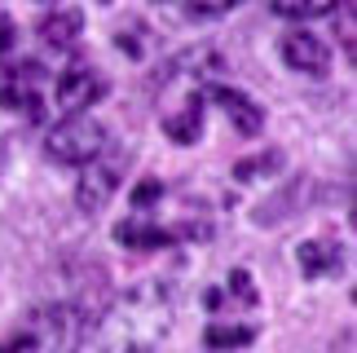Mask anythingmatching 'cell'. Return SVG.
<instances>
[{
    "mask_svg": "<svg viewBox=\"0 0 357 353\" xmlns=\"http://www.w3.org/2000/svg\"><path fill=\"white\" fill-rule=\"evenodd\" d=\"M176 331V292L172 283L150 278L123 292L98 318V345L106 353H163Z\"/></svg>",
    "mask_w": 357,
    "mask_h": 353,
    "instance_id": "1",
    "label": "cell"
},
{
    "mask_svg": "<svg viewBox=\"0 0 357 353\" xmlns=\"http://www.w3.org/2000/svg\"><path fill=\"white\" fill-rule=\"evenodd\" d=\"M93 327H98V318L89 309H79L75 301H66V296L36 305L26 314V336L36 340V349H53V353H75L93 336Z\"/></svg>",
    "mask_w": 357,
    "mask_h": 353,
    "instance_id": "2",
    "label": "cell"
},
{
    "mask_svg": "<svg viewBox=\"0 0 357 353\" xmlns=\"http://www.w3.org/2000/svg\"><path fill=\"white\" fill-rule=\"evenodd\" d=\"M106 151V128L98 124L93 115H71L62 124L49 128L45 137V155L53 164H66V168H84L93 155Z\"/></svg>",
    "mask_w": 357,
    "mask_h": 353,
    "instance_id": "3",
    "label": "cell"
},
{
    "mask_svg": "<svg viewBox=\"0 0 357 353\" xmlns=\"http://www.w3.org/2000/svg\"><path fill=\"white\" fill-rule=\"evenodd\" d=\"M119 172H123V155L119 151H102V155H93L89 164H84V176H79V186H75V208L79 212H102L106 203L115 199V190H119Z\"/></svg>",
    "mask_w": 357,
    "mask_h": 353,
    "instance_id": "4",
    "label": "cell"
},
{
    "mask_svg": "<svg viewBox=\"0 0 357 353\" xmlns=\"http://www.w3.org/2000/svg\"><path fill=\"white\" fill-rule=\"evenodd\" d=\"M53 98H58V106L66 115H84L89 106H98L106 98V80L98 66H84V62H75V66H66V71L58 75V84H53Z\"/></svg>",
    "mask_w": 357,
    "mask_h": 353,
    "instance_id": "5",
    "label": "cell"
},
{
    "mask_svg": "<svg viewBox=\"0 0 357 353\" xmlns=\"http://www.w3.org/2000/svg\"><path fill=\"white\" fill-rule=\"evenodd\" d=\"M278 53H282V62L291 66V71H300V75H326V66H331V45H326L322 36H313V31H300V27L282 36Z\"/></svg>",
    "mask_w": 357,
    "mask_h": 353,
    "instance_id": "6",
    "label": "cell"
},
{
    "mask_svg": "<svg viewBox=\"0 0 357 353\" xmlns=\"http://www.w3.org/2000/svg\"><path fill=\"white\" fill-rule=\"evenodd\" d=\"M212 98H216V106L225 111V119L243 133V137H256V133L265 128V106H256L243 89H225L221 84V89H212Z\"/></svg>",
    "mask_w": 357,
    "mask_h": 353,
    "instance_id": "7",
    "label": "cell"
},
{
    "mask_svg": "<svg viewBox=\"0 0 357 353\" xmlns=\"http://www.w3.org/2000/svg\"><path fill=\"white\" fill-rule=\"evenodd\" d=\"M40 36H45L49 49H75L79 36H84V18H79V9H53L45 22H40Z\"/></svg>",
    "mask_w": 357,
    "mask_h": 353,
    "instance_id": "8",
    "label": "cell"
},
{
    "mask_svg": "<svg viewBox=\"0 0 357 353\" xmlns=\"http://www.w3.org/2000/svg\"><path fill=\"white\" fill-rule=\"evenodd\" d=\"M115 239L123 243V248H142V252H150V248H163V243H172L176 234H172V230H159V225H146V221H119V225H115Z\"/></svg>",
    "mask_w": 357,
    "mask_h": 353,
    "instance_id": "9",
    "label": "cell"
},
{
    "mask_svg": "<svg viewBox=\"0 0 357 353\" xmlns=\"http://www.w3.org/2000/svg\"><path fill=\"white\" fill-rule=\"evenodd\" d=\"M163 133H168L176 146H190V142H195L199 133H203V106H199V102H185L176 115L163 119Z\"/></svg>",
    "mask_w": 357,
    "mask_h": 353,
    "instance_id": "10",
    "label": "cell"
},
{
    "mask_svg": "<svg viewBox=\"0 0 357 353\" xmlns=\"http://www.w3.org/2000/svg\"><path fill=\"white\" fill-rule=\"evenodd\" d=\"M269 9L278 13V18L305 22V18H326V13H335L340 0H269Z\"/></svg>",
    "mask_w": 357,
    "mask_h": 353,
    "instance_id": "11",
    "label": "cell"
},
{
    "mask_svg": "<svg viewBox=\"0 0 357 353\" xmlns=\"http://www.w3.org/2000/svg\"><path fill=\"white\" fill-rule=\"evenodd\" d=\"M340 265V252L335 248H326V243H300V269H305L309 278H318V274H331V269Z\"/></svg>",
    "mask_w": 357,
    "mask_h": 353,
    "instance_id": "12",
    "label": "cell"
},
{
    "mask_svg": "<svg viewBox=\"0 0 357 353\" xmlns=\"http://www.w3.org/2000/svg\"><path fill=\"white\" fill-rule=\"evenodd\" d=\"M203 340H208V349H243V345L256 340V331L252 327H221V322H212Z\"/></svg>",
    "mask_w": 357,
    "mask_h": 353,
    "instance_id": "13",
    "label": "cell"
},
{
    "mask_svg": "<svg viewBox=\"0 0 357 353\" xmlns=\"http://www.w3.org/2000/svg\"><path fill=\"white\" fill-rule=\"evenodd\" d=\"M238 5H243V0H185V9L199 13V18H221V13L238 9Z\"/></svg>",
    "mask_w": 357,
    "mask_h": 353,
    "instance_id": "14",
    "label": "cell"
},
{
    "mask_svg": "<svg viewBox=\"0 0 357 353\" xmlns=\"http://www.w3.org/2000/svg\"><path fill=\"white\" fill-rule=\"evenodd\" d=\"M278 164H282L278 151H273V155H260V159H243V164H238V181H252L256 172H273Z\"/></svg>",
    "mask_w": 357,
    "mask_h": 353,
    "instance_id": "15",
    "label": "cell"
},
{
    "mask_svg": "<svg viewBox=\"0 0 357 353\" xmlns=\"http://www.w3.org/2000/svg\"><path fill=\"white\" fill-rule=\"evenodd\" d=\"M335 13H340V45L353 53V31H357V27H353V5H349V0H340Z\"/></svg>",
    "mask_w": 357,
    "mask_h": 353,
    "instance_id": "16",
    "label": "cell"
},
{
    "mask_svg": "<svg viewBox=\"0 0 357 353\" xmlns=\"http://www.w3.org/2000/svg\"><path fill=\"white\" fill-rule=\"evenodd\" d=\"M229 287H234L238 301L256 305V287H252V274H247V269H234V274H229Z\"/></svg>",
    "mask_w": 357,
    "mask_h": 353,
    "instance_id": "17",
    "label": "cell"
},
{
    "mask_svg": "<svg viewBox=\"0 0 357 353\" xmlns=\"http://www.w3.org/2000/svg\"><path fill=\"white\" fill-rule=\"evenodd\" d=\"M159 195H163V186H159V181H142V186H137V190H132V208H137V212H142V208H146V203H155Z\"/></svg>",
    "mask_w": 357,
    "mask_h": 353,
    "instance_id": "18",
    "label": "cell"
},
{
    "mask_svg": "<svg viewBox=\"0 0 357 353\" xmlns=\"http://www.w3.org/2000/svg\"><path fill=\"white\" fill-rule=\"evenodd\" d=\"M0 353H36V340H31V336H13V340H5V345H0Z\"/></svg>",
    "mask_w": 357,
    "mask_h": 353,
    "instance_id": "19",
    "label": "cell"
},
{
    "mask_svg": "<svg viewBox=\"0 0 357 353\" xmlns=\"http://www.w3.org/2000/svg\"><path fill=\"white\" fill-rule=\"evenodd\" d=\"M13 40H18V31H13V22L5 18V9H0V53H9Z\"/></svg>",
    "mask_w": 357,
    "mask_h": 353,
    "instance_id": "20",
    "label": "cell"
}]
</instances>
